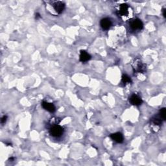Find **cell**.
Listing matches in <instances>:
<instances>
[{"label":"cell","instance_id":"6da1fadb","mask_svg":"<svg viewBox=\"0 0 166 166\" xmlns=\"http://www.w3.org/2000/svg\"><path fill=\"white\" fill-rule=\"evenodd\" d=\"M64 133V128L59 125H55L50 128L49 133L51 136L58 138L62 135Z\"/></svg>","mask_w":166,"mask_h":166},{"label":"cell","instance_id":"7a4b0ae2","mask_svg":"<svg viewBox=\"0 0 166 166\" xmlns=\"http://www.w3.org/2000/svg\"><path fill=\"white\" fill-rule=\"evenodd\" d=\"M133 69L134 72L142 73L146 70V65L141 62L140 60H136L133 64Z\"/></svg>","mask_w":166,"mask_h":166},{"label":"cell","instance_id":"3957f363","mask_svg":"<svg viewBox=\"0 0 166 166\" xmlns=\"http://www.w3.org/2000/svg\"><path fill=\"white\" fill-rule=\"evenodd\" d=\"M130 27L133 30H141L143 28V23L140 19H134L130 22Z\"/></svg>","mask_w":166,"mask_h":166},{"label":"cell","instance_id":"277c9868","mask_svg":"<svg viewBox=\"0 0 166 166\" xmlns=\"http://www.w3.org/2000/svg\"><path fill=\"white\" fill-rule=\"evenodd\" d=\"M128 9H129V7H128V5L125 4H121L119 9H118L117 12L118 14H119L120 16H127L129 14V11H128Z\"/></svg>","mask_w":166,"mask_h":166},{"label":"cell","instance_id":"5b68a950","mask_svg":"<svg viewBox=\"0 0 166 166\" xmlns=\"http://www.w3.org/2000/svg\"><path fill=\"white\" fill-rule=\"evenodd\" d=\"M53 7L57 13L60 14L63 12L64 8H65V4L62 1H56L53 3Z\"/></svg>","mask_w":166,"mask_h":166},{"label":"cell","instance_id":"8992f818","mask_svg":"<svg viewBox=\"0 0 166 166\" xmlns=\"http://www.w3.org/2000/svg\"><path fill=\"white\" fill-rule=\"evenodd\" d=\"M129 101L133 105L135 106H139L142 103V99H141V97L136 94H133V96H131L129 99Z\"/></svg>","mask_w":166,"mask_h":166},{"label":"cell","instance_id":"52a82bcc","mask_svg":"<svg viewBox=\"0 0 166 166\" xmlns=\"http://www.w3.org/2000/svg\"><path fill=\"white\" fill-rule=\"evenodd\" d=\"M110 138L112 140H114V141H116V143H118V144L122 143V142H123L124 140L123 134L120 133H116L112 134L110 135Z\"/></svg>","mask_w":166,"mask_h":166},{"label":"cell","instance_id":"ba28073f","mask_svg":"<svg viewBox=\"0 0 166 166\" xmlns=\"http://www.w3.org/2000/svg\"><path fill=\"white\" fill-rule=\"evenodd\" d=\"M42 106L46 110L49 112L53 113L56 110V108L53 103L46 102V101H43L42 103Z\"/></svg>","mask_w":166,"mask_h":166},{"label":"cell","instance_id":"9c48e42d","mask_svg":"<svg viewBox=\"0 0 166 166\" xmlns=\"http://www.w3.org/2000/svg\"><path fill=\"white\" fill-rule=\"evenodd\" d=\"M100 25L103 29L108 30L110 29V28L112 25V22L110 21V20L109 18H103L101 20Z\"/></svg>","mask_w":166,"mask_h":166},{"label":"cell","instance_id":"30bf717a","mask_svg":"<svg viewBox=\"0 0 166 166\" xmlns=\"http://www.w3.org/2000/svg\"><path fill=\"white\" fill-rule=\"evenodd\" d=\"M80 60L82 62H86L90 60L91 56L85 50H81L80 51Z\"/></svg>","mask_w":166,"mask_h":166},{"label":"cell","instance_id":"8fae6325","mask_svg":"<svg viewBox=\"0 0 166 166\" xmlns=\"http://www.w3.org/2000/svg\"><path fill=\"white\" fill-rule=\"evenodd\" d=\"M162 120L160 117L159 116H154L152 118L151 120V122L154 125H156V126H159V125H160L162 123Z\"/></svg>","mask_w":166,"mask_h":166},{"label":"cell","instance_id":"7c38bea8","mask_svg":"<svg viewBox=\"0 0 166 166\" xmlns=\"http://www.w3.org/2000/svg\"><path fill=\"white\" fill-rule=\"evenodd\" d=\"M121 82L123 84H124L125 85H126L127 84L131 83L132 80L130 79V77H128L127 75H123L122 76V79H121Z\"/></svg>","mask_w":166,"mask_h":166},{"label":"cell","instance_id":"4fadbf2b","mask_svg":"<svg viewBox=\"0 0 166 166\" xmlns=\"http://www.w3.org/2000/svg\"><path fill=\"white\" fill-rule=\"evenodd\" d=\"M158 116L160 117L161 119L163 121L165 120V119H166V109H165V108H161L160 112H159Z\"/></svg>","mask_w":166,"mask_h":166},{"label":"cell","instance_id":"5bb4252c","mask_svg":"<svg viewBox=\"0 0 166 166\" xmlns=\"http://www.w3.org/2000/svg\"><path fill=\"white\" fill-rule=\"evenodd\" d=\"M7 120V116H3L1 117V124L5 123Z\"/></svg>","mask_w":166,"mask_h":166},{"label":"cell","instance_id":"9a60e30c","mask_svg":"<svg viewBox=\"0 0 166 166\" xmlns=\"http://www.w3.org/2000/svg\"><path fill=\"white\" fill-rule=\"evenodd\" d=\"M35 18H36V20H38V19H39V18H41V16H40V14H39V13H36Z\"/></svg>","mask_w":166,"mask_h":166},{"label":"cell","instance_id":"2e32d148","mask_svg":"<svg viewBox=\"0 0 166 166\" xmlns=\"http://www.w3.org/2000/svg\"><path fill=\"white\" fill-rule=\"evenodd\" d=\"M165 12H166V9H163V10H162V13H163V16H164V18H165V17H166Z\"/></svg>","mask_w":166,"mask_h":166}]
</instances>
